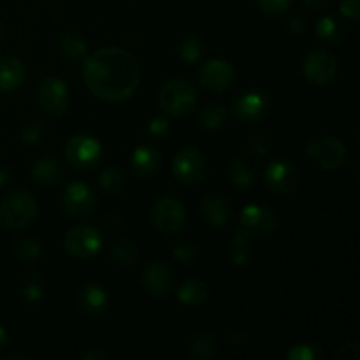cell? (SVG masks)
Wrapping results in <instances>:
<instances>
[{"mask_svg": "<svg viewBox=\"0 0 360 360\" xmlns=\"http://www.w3.org/2000/svg\"><path fill=\"white\" fill-rule=\"evenodd\" d=\"M83 81L94 97L104 102H123L132 97L139 86V63L125 49L105 46L86 56Z\"/></svg>", "mask_w": 360, "mask_h": 360, "instance_id": "1", "label": "cell"}, {"mask_svg": "<svg viewBox=\"0 0 360 360\" xmlns=\"http://www.w3.org/2000/svg\"><path fill=\"white\" fill-rule=\"evenodd\" d=\"M37 200L27 190H14L0 202V225L7 231H21L37 217Z\"/></svg>", "mask_w": 360, "mask_h": 360, "instance_id": "2", "label": "cell"}, {"mask_svg": "<svg viewBox=\"0 0 360 360\" xmlns=\"http://www.w3.org/2000/svg\"><path fill=\"white\" fill-rule=\"evenodd\" d=\"M197 102V91L190 81L183 77H172L165 81L158 94V105L172 118H183L188 115Z\"/></svg>", "mask_w": 360, "mask_h": 360, "instance_id": "3", "label": "cell"}, {"mask_svg": "<svg viewBox=\"0 0 360 360\" xmlns=\"http://www.w3.org/2000/svg\"><path fill=\"white\" fill-rule=\"evenodd\" d=\"M306 157L320 171H336L343 167L348 158L347 146L334 136H320L309 141L306 146Z\"/></svg>", "mask_w": 360, "mask_h": 360, "instance_id": "4", "label": "cell"}, {"mask_svg": "<svg viewBox=\"0 0 360 360\" xmlns=\"http://www.w3.org/2000/svg\"><path fill=\"white\" fill-rule=\"evenodd\" d=\"M206 155L197 148H183L172 158V174L183 185H199L207 178Z\"/></svg>", "mask_w": 360, "mask_h": 360, "instance_id": "5", "label": "cell"}, {"mask_svg": "<svg viewBox=\"0 0 360 360\" xmlns=\"http://www.w3.org/2000/svg\"><path fill=\"white\" fill-rule=\"evenodd\" d=\"M65 160L76 171H90L102 160V144L90 134H76L65 144Z\"/></svg>", "mask_w": 360, "mask_h": 360, "instance_id": "6", "label": "cell"}, {"mask_svg": "<svg viewBox=\"0 0 360 360\" xmlns=\"http://www.w3.org/2000/svg\"><path fill=\"white\" fill-rule=\"evenodd\" d=\"M63 246L70 257L77 260H90L101 253L104 239L98 229L91 225H76L69 229L63 238Z\"/></svg>", "mask_w": 360, "mask_h": 360, "instance_id": "7", "label": "cell"}, {"mask_svg": "<svg viewBox=\"0 0 360 360\" xmlns=\"http://www.w3.org/2000/svg\"><path fill=\"white\" fill-rule=\"evenodd\" d=\"M188 214L181 200L174 197H162L151 207V224L162 234H179L185 229Z\"/></svg>", "mask_w": 360, "mask_h": 360, "instance_id": "8", "label": "cell"}, {"mask_svg": "<svg viewBox=\"0 0 360 360\" xmlns=\"http://www.w3.org/2000/svg\"><path fill=\"white\" fill-rule=\"evenodd\" d=\"M37 101L44 115H48L49 118H60L69 109V86L58 76H46L39 83Z\"/></svg>", "mask_w": 360, "mask_h": 360, "instance_id": "9", "label": "cell"}, {"mask_svg": "<svg viewBox=\"0 0 360 360\" xmlns=\"http://www.w3.org/2000/svg\"><path fill=\"white\" fill-rule=\"evenodd\" d=\"M197 79H199V84L204 90L210 91V94L220 95L234 86L236 69L227 60L211 58L200 67Z\"/></svg>", "mask_w": 360, "mask_h": 360, "instance_id": "10", "label": "cell"}, {"mask_svg": "<svg viewBox=\"0 0 360 360\" xmlns=\"http://www.w3.org/2000/svg\"><path fill=\"white\" fill-rule=\"evenodd\" d=\"M266 186L276 195H288L301 186L302 176L297 165L290 160L271 162L264 172Z\"/></svg>", "mask_w": 360, "mask_h": 360, "instance_id": "11", "label": "cell"}, {"mask_svg": "<svg viewBox=\"0 0 360 360\" xmlns=\"http://www.w3.org/2000/svg\"><path fill=\"white\" fill-rule=\"evenodd\" d=\"M239 229H243L252 239H266L276 232L278 218L267 206L250 204L241 211Z\"/></svg>", "mask_w": 360, "mask_h": 360, "instance_id": "12", "label": "cell"}, {"mask_svg": "<svg viewBox=\"0 0 360 360\" xmlns=\"http://www.w3.org/2000/svg\"><path fill=\"white\" fill-rule=\"evenodd\" d=\"M302 74L316 86L333 83L338 76V58L327 49H313L302 58Z\"/></svg>", "mask_w": 360, "mask_h": 360, "instance_id": "13", "label": "cell"}, {"mask_svg": "<svg viewBox=\"0 0 360 360\" xmlns=\"http://www.w3.org/2000/svg\"><path fill=\"white\" fill-rule=\"evenodd\" d=\"M271 101L266 91L246 90L232 102V116L239 123H257L269 112Z\"/></svg>", "mask_w": 360, "mask_h": 360, "instance_id": "14", "label": "cell"}, {"mask_svg": "<svg viewBox=\"0 0 360 360\" xmlns=\"http://www.w3.org/2000/svg\"><path fill=\"white\" fill-rule=\"evenodd\" d=\"M97 206V195L90 185L83 181H74L65 186L62 193V207L69 217L86 218Z\"/></svg>", "mask_w": 360, "mask_h": 360, "instance_id": "15", "label": "cell"}, {"mask_svg": "<svg viewBox=\"0 0 360 360\" xmlns=\"http://www.w3.org/2000/svg\"><path fill=\"white\" fill-rule=\"evenodd\" d=\"M77 309L86 320H101L109 311V295L97 281H88L77 294Z\"/></svg>", "mask_w": 360, "mask_h": 360, "instance_id": "16", "label": "cell"}, {"mask_svg": "<svg viewBox=\"0 0 360 360\" xmlns=\"http://www.w3.org/2000/svg\"><path fill=\"white\" fill-rule=\"evenodd\" d=\"M143 287L153 297H164L174 287V273L167 264L155 260L143 271Z\"/></svg>", "mask_w": 360, "mask_h": 360, "instance_id": "17", "label": "cell"}, {"mask_svg": "<svg viewBox=\"0 0 360 360\" xmlns=\"http://www.w3.org/2000/svg\"><path fill=\"white\" fill-rule=\"evenodd\" d=\"M200 214L213 227H224L232 218V204L225 195L211 193L200 202Z\"/></svg>", "mask_w": 360, "mask_h": 360, "instance_id": "18", "label": "cell"}, {"mask_svg": "<svg viewBox=\"0 0 360 360\" xmlns=\"http://www.w3.org/2000/svg\"><path fill=\"white\" fill-rule=\"evenodd\" d=\"M25 77H27V69L20 58L9 55L0 58V91L2 94L18 90L25 83Z\"/></svg>", "mask_w": 360, "mask_h": 360, "instance_id": "19", "label": "cell"}, {"mask_svg": "<svg viewBox=\"0 0 360 360\" xmlns=\"http://www.w3.org/2000/svg\"><path fill=\"white\" fill-rule=\"evenodd\" d=\"M130 162H132L134 172L139 178H151V176L160 171L162 155L160 151L151 146H137L134 150Z\"/></svg>", "mask_w": 360, "mask_h": 360, "instance_id": "20", "label": "cell"}, {"mask_svg": "<svg viewBox=\"0 0 360 360\" xmlns=\"http://www.w3.org/2000/svg\"><path fill=\"white\" fill-rule=\"evenodd\" d=\"M176 297L185 308H200L207 302L210 287L202 280H186L178 287Z\"/></svg>", "mask_w": 360, "mask_h": 360, "instance_id": "21", "label": "cell"}, {"mask_svg": "<svg viewBox=\"0 0 360 360\" xmlns=\"http://www.w3.org/2000/svg\"><path fill=\"white\" fill-rule=\"evenodd\" d=\"M30 176L32 181L37 183V185L51 186L58 183L60 178H62V165H60L56 158L42 157L35 160V164L32 165Z\"/></svg>", "mask_w": 360, "mask_h": 360, "instance_id": "22", "label": "cell"}, {"mask_svg": "<svg viewBox=\"0 0 360 360\" xmlns=\"http://www.w3.org/2000/svg\"><path fill=\"white\" fill-rule=\"evenodd\" d=\"M225 176H227V181L231 183L236 188H250V186L255 183V171H253L252 165L241 157H236L232 160H229L227 169H225Z\"/></svg>", "mask_w": 360, "mask_h": 360, "instance_id": "23", "label": "cell"}, {"mask_svg": "<svg viewBox=\"0 0 360 360\" xmlns=\"http://www.w3.org/2000/svg\"><path fill=\"white\" fill-rule=\"evenodd\" d=\"M253 239L246 234L243 229L238 227L236 234L232 236L231 239V248H229V260L234 267H246L250 264V259H252V250H250V245H252Z\"/></svg>", "mask_w": 360, "mask_h": 360, "instance_id": "24", "label": "cell"}, {"mask_svg": "<svg viewBox=\"0 0 360 360\" xmlns=\"http://www.w3.org/2000/svg\"><path fill=\"white\" fill-rule=\"evenodd\" d=\"M217 340H214L213 334L210 333H200L197 336L192 338V341L186 347V355L193 359L200 360H210L217 355Z\"/></svg>", "mask_w": 360, "mask_h": 360, "instance_id": "25", "label": "cell"}, {"mask_svg": "<svg viewBox=\"0 0 360 360\" xmlns=\"http://www.w3.org/2000/svg\"><path fill=\"white\" fill-rule=\"evenodd\" d=\"M315 30L322 41L330 42V44H338L347 35V28L341 23L338 18L334 16H322L315 25Z\"/></svg>", "mask_w": 360, "mask_h": 360, "instance_id": "26", "label": "cell"}, {"mask_svg": "<svg viewBox=\"0 0 360 360\" xmlns=\"http://www.w3.org/2000/svg\"><path fill=\"white\" fill-rule=\"evenodd\" d=\"M58 49L69 60H86L88 44L77 34H62L58 39Z\"/></svg>", "mask_w": 360, "mask_h": 360, "instance_id": "27", "label": "cell"}, {"mask_svg": "<svg viewBox=\"0 0 360 360\" xmlns=\"http://www.w3.org/2000/svg\"><path fill=\"white\" fill-rule=\"evenodd\" d=\"M20 294L21 299L25 301V304H39V302L42 301V297H44V281H42L41 274H28V276L21 281Z\"/></svg>", "mask_w": 360, "mask_h": 360, "instance_id": "28", "label": "cell"}, {"mask_svg": "<svg viewBox=\"0 0 360 360\" xmlns=\"http://www.w3.org/2000/svg\"><path fill=\"white\" fill-rule=\"evenodd\" d=\"M229 118V112L224 105L220 104H207L200 109L199 123L200 127L207 130H218L225 125Z\"/></svg>", "mask_w": 360, "mask_h": 360, "instance_id": "29", "label": "cell"}, {"mask_svg": "<svg viewBox=\"0 0 360 360\" xmlns=\"http://www.w3.org/2000/svg\"><path fill=\"white\" fill-rule=\"evenodd\" d=\"M98 185L104 190L105 193H111V195H116L123 190L125 186V172H123L122 167L118 165H109L102 171L101 178H98Z\"/></svg>", "mask_w": 360, "mask_h": 360, "instance_id": "30", "label": "cell"}, {"mask_svg": "<svg viewBox=\"0 0 360 360\" xmlns=\"http://www.w3.org/2000/svg\"><path fill=\"white\" fill-rule=\"evenodd\" d=\"M137 257H139L137 246L130 239H120L112 245L111 259L120 266H132L137 262Z\"/></svg>", "mask_w": 360, "mask_h": 360, "instance_id": "31", "label": "cell"}, {"mask_svg": "<svg viewBox=\"0 0 360 360\" xmlns=\"http://www.w3.org/2000/svg\"><path fill=\"white\" fill-rule=\"evenodd\" d=\"M179 56L183 62L195 63L202 56V41L195 34H188L179 42Z\"/></svg>", "mask_w": 360, "mask_h": 360, "instance_id": "32", "label": "cell"}, {"mask_svg": "<svg viewBox=\"0 0 360 360\" xmlns=\"http://www.w3.org/2000/svg\"><path fill=\"white\" fill-rule=\"evenodd\" d=\"M288 360H323L326 354L322 348L315 343H299L294 345L290 350L287 352Z\"/></svg>", "mask_w": 360, "mask_h": 360, "instance_id": "33", "label": "cell"}, {"mask_svg": "<svg viewBox=\"0 0 360 360\" xmlns=\"http://www.w3.org/2000/svg\"><path fill=\"white\" fill-rule=\"evenodd\" d=\"M172 255L185 266H193L199 260V248H197L195 243L188 241V239H181V241L176 243Z\"/></svg>", "mask_w": 360, "mask_h": 360, "instance_id": "34", "label": "cell"}, {"mask_svg": "<svg viewBox=\"0 0 360 360\" xmlns=\"http://www.w3.org/2000/svg\"><path fill=\"white\" fill-rule=\"evenodd\" d=\"M16 253L21 260L34 262V260L41 259L42 246L35 239H21V241L16 243Z\"/></svg>", "mask_w": 360, "mask_h": 360, "instance_id": "35", "label": "cell"}, {"mask_svg": "<svg viewBox=\"0 0 360 360\" xmlns=\"http://www.w3.org/2000/svg\"><path fill=\"white\" fill-rule=\"evenodd\" d=\"M42 134H44V127L41 125L35 120H30V122L25 123L20 130V137L25 144L32 146V144H37L39 141L42 139Z\"/></svg>", "mask_w": 360, "mask_h": 360, "instance_id": "36", "label": "cell"}, {"mask_svg": "<svg viewBox=\"0 0 360 360\" xmlns=\"http://www.w3.org/2000/svg\"><path fill=\"white\" fill-rule=\"evenodd\" d=\"M259 9L267 16H281L288 11L292 0H255Z\"/></svg>", "mask_w": 360, "mask_h": 360, "instance_id": "37", "label": "cell"}, {"mask_svg": "<svg viewBox=\"0 0 360 360\" xmlns=\"http://www.w3.org/2000/svg\"><path fill=\"white\" fill-rule=\"evenodd\" d=\"M269 148H271V141L266 134H257L250 139V151H252L255 157H266L269 153Z\"/></svg>", "mask_w": 360, "mask_h": 360, "instance_id": "38", "label": "cell"}, {"mask_svg": "<svg viewBox=\"0 0 360 360\" xmlns=\"http://www.w3.org/2000/svg\"><path fill=\"white\" fill-rule=\"evenodd\" d=\"M340 11L352 23H359L360 18V0H341Z\"/></svg>", "mask_w": 360, "mask_h": 360, "instance_id": "39", "label": "cell"}, {"mask_svg": "<svg viewBox=\"0 0 360 360\" xmlns=\"http://www.w3.org/2000/svg\"><path fill=\"white\" fill-rule=\"evenodd\" d=\"M148 130H150V134L153 137H165L169 134V130H171V127H169L167 120L162 118V116H157V118H153L148 123Z\"/></svg>", "mask_w": 360, "mask_h": 360, "instance_id": "40", "label": "cell"}, {"mask_svg": "<svg viewBox=\"0 0 360 360\" xmlns=\"http://www.w3.org/2000/svg\"><path fill=\"white\" fill-rule=\"evenodd\" d=\"M336 359L343 360V359H354V360H359L360 359V350H359V345L357 343H348V345H343V347L338 350L336 354Z\"/></svg>", "mask_w": 360, "mask_h": 360, "instance_id": "41", "label": "cell"}, {"mask_svg": "<svg viewBox=\"0 0 360 360\" xmlns=\"http://www.w3.org/2000/svg\"><path fill=\"white\" fill-rule=\"evenodd\" d=\"M81 357H83L84 360H102V359H108V352L102 350L101 347H94V348H90L88 352H84Z\"/></svg>", "mask_w": 360, "mask_h": 360, "instance_id": "42", "label": "cell"}, {"mask_svg": "<svg viewBox=\"0 0 360 360\" xmlns=\"http://www.w3.org/2000/svg\"><path fill=\"white\" fill-rule=\"evenodd\" d=\"M288 28H290V32H294V34H302V32L306 30V20L302 16H294L290 20Z\"/></svg>", "mask_w": 360, "mask_h": 360, "instance_id": "43", "label": "cell"}, {"mask_svg": "<svg viewBox=\"0 0 360 360\" xmlns=\"http://www.w3.org/2000/svg\"><path fill=\"white\" fill-rule=\"evenodd\" d=\"M301 2L304 4V6L308 7V9L315 11V9H323V7H326L327 4H329V0H301Z\"/></svg>", "mask_w": 360, "mask_h": 360, "instance_id": "44", "label": "cell"}, {"mask_svg": "<svg viewBox=\"0 0 360 360\" xmlns=\"http://www.w3.org/2000/svg\"><path fill=\"white\" fill-rule=\"evenodd\" d=\"M11 338H9V333H7V329L4 326H0V350H4V348L9 345Z\"/></svg>", "mask_w": 360, "mask_h": 360, "instance_id": "45", "label": "cell"}, {"mask_svg": "<svg viewBox=\"0 0 360 360\" xmlns=\"http://www.w3.org/2000/svg\"><path fill=\"white\" fill-rule=\"evenodd\" d=\"M11 181V172L6 167H0V188L7 185Z\"/></svg>", "mask_w": 360, "mask_h": 360, "instance_id": "46", "label": "cell"}, {"mask_svg": "<svg viewBox=\"0 0 360 360\" xmlns=\"http://www.w3.org/2000/svg\"><path fill=\"white\" fill-rule=\"evenodd\" d=\"M2 32H4V28H2V23H0V37H2Z\"/></svg>", "mask_w": 360, "mask_h": 360, "instance_id": "47", "label": "cell"}]
</instances>
